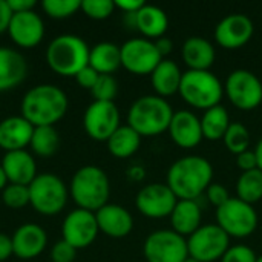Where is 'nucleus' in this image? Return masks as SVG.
<instances>
[{"instance_id": "9d476101", "label": "nucleus", "mask_w": 262, "mask_h": 262, "mask_svg": "<svg viewBox=\"0 0 262 262\" xmlns=\"http://www.w3.org/2000/svg\"><path fill=\"white\" fill-rule=\"evenodd\" d=\"M224 92L239 111H253L262 103L261 80L249 69H236L229 74Z\"/></svg>"}, {"instance_id": "8fccbe9b", "label": "nucleus", "mask_w": 262, "mask_h": 262, "mask_svg": "<svg viewBox=\"0 0 262 262\" xmlns=\"http://www.w3.org/2000/svg\"><path fill=\"white\" fill-rule=\"evenodd\" d=\"M8 184H9L8 183V178H6V175H5V172H3V169L0 166V190H3Z\"/></svg>"}, {"instance_id": "a211bd4d", "label": "nucleus", "mask_w": 262, "mask_h": 262, "mask_svg": "<svg viewBox=\"0 0 262 262\" xmlns=\"http://www.w3.org/2000/svg\"><path fill=\"white\" fill-rule=\"evenodd\" d=\"M172 141L181 149H193L203 141L201 120L192 111H177L167 129Z\"/></svg>"}, {"instance_id": "6e6552de", "label": "nucleus", "mask_w": 262, "mask_h": 262, "mask_svg": "<svg viewBox=\"0 0 262 262\" xmlns=\"http://www.w3.org/2000/svg\"><path fill=\"white\" fill-rule=\"evenodd\" d=\"M216 224L229 238H247L258 229V213L252 204L232 198L216 209Z\"/></svg>"}, {"instance_id": "5701e85b", "label": "nucleus", "mask_w": 262, "mask_h": 262, "mask_svg": "<svg viewBox=\"0 0 262 262\" xmlns=\"http://www.w3.org/2000/svg\"><path fill=\"white\" fill-rule=\"evenodd\" d=\"M181 57L189 71H210L216 52L213 45L204 37H189L181 48Z\"/></svg>"}, {"instance_id": "a19ab883", "label": "nucleus", "mask_w": 262, "mask_h": 262, "mask_svg": "<svg viewBox=\"0 0 262 262\" xmlns=\"http://www.w3.org/2000/svg\"><path fill=\"white\" fill-rule=\"evenodd\" d=\"M98 77H100V74H98L94 68H91V66L88 64L86 68H83V69L75 75V80H77V83H78L81 88L91 91V89L95 86Z\"/></svg>"}, {"instance_id": "4c0bfd02", "label": "nucleus", "mask_w": 262, "mask_h": 262, "mask_svg": "<svg viewBox=\"0 0 262 262\" xmlns=\"http://www.w3.org/2000/svg\"><path fill=\"white\" fill-rule=\"evenodd\" d=\"M258 256L249 246H230L221 262H256Z\"/></svg>"}, {"instance_id": "c03bdc74", "label": "nucleus", "mask_w": 262, "mask_h": 262, "mask_svg": "<svg viewBox=\"0 0 262 262\" xmlns=\"http://www.w3.org/2000/svg\"><path fill=\"white\" fill-rule=\"evenodd\" d=\"M8 6L11 8L12 14L15 12H26V11H34L35 8V0H6Z\"/></svg>"}, {"instance_id": "c756f323", "label": "nucleus", "mask_w": 262, "mask_h": 262, "mask_svg": "<svg viewBox=\"0 0 262 262\" xmlns=\"http://www.w3.org/2000/svg\"><path fill=\"white\" fill-rule=\"evenodd\" d=\"M106 143L109 152L115 158H129L138 152L141 146V137L129 124H126L120 126Z\"/></svg>"}, {"instance_id": "7c9ffc66", "label": "nucleus", "mask_w": 262, "mask_h": 262, "mask_svg": "<svg viewBox=\"0 0 262 262\" xmlns=\"http://www.w3.org/2000/svg\"><path fill=\"white\" fill-rule=\"evenodd\" d=\"M60 146V137L54 126H38L34 127L29 147L38 157H51L57 152Z\"/></svg>"}, {"instance_id": "cd10ccee", "label": "nucleus", "mask_w": 262, "mask_h": 262, "mask_svg": "<svg viewBox=\"0 0 262 262\" xmlns=\"http://www.w3.org/2000/svg\"><path fill=\"white\" fill-rule=\"evenodd\" d=\"M89 66L94 68L100 75H112L121 66V49L115 43L101 41L91 48Z\"/></svg>"}, {"instance_id": "473e14b6", "label": "nucleus", "mask_w": 262, "mask_h": 262, "mask_svg": "<svg viewBox=\"0 0 262 262\" xmlns=\"http://www.w3.org/2000/svg\"><path fill=\"white\" fill-rule=\"evenodd\" d=\"M226 147L235 154V155H239L246 150L250 149V132L249 129L243 124V123H232L230 127L227 129L224 138H223Z\"/></svg>"}, {"instance_id": "4468645a", "label": "nucleus", "mask_w": 262, "mask_h": 262, "mask_svg": "<svg viewBox=\"0 0 262 262\" xmlns=\"http://www.w3.org/2000/svg\"><path fill=\"white\" fill-rule=\"evenodd\" d=\"M177 203L178 198L175 196V193L170 190L167 184L163 183H154L144 186L143 189H140L135 198V206L138 212L154 220L170 216Z\"/></svg>"}, {"instance_id": "39448f33", "label": "nucleus", "mask_w": 262, "mask_h": 262, "mask_svg": "<svg viewBox=\"0 0 262 262\" xmlns=\"http://www.w3.org/2000/svg\"><path fill=\"white\" fill-rule=\"evenodd\" d=\"M91 48L75 34H63L55 37L46 49V61L49 68L61 77H75L89 64Z\"/></svg>"}, {"instance_id": "58836bf2", "label": "nucleus", "mask_w": 262, "mask_h": 262, "mask_svg": "<svg viewBox=\"0 0 262 262\" xmlns=\"http://www.w3.org/2000/svg\"><path fill=\"white\" fill-rule=\"evenodd\" d=\"M75 255H77V250L71 244H68L64 239L55 243L51 250V258L54 262H72L75 259Z\"/></svg>"}, {"instance_id": "49530a36", "label": "nucleus", "mask_w": 262, "mask_h": 262, "mask_svg": "<svg viewBox=\"0 0 262 262\" xmlns=\"http://www.w3.org/2000/svg\"><path fill=\"white\" fill-rule=\"evenodd\" d=\"M11 17H12V11L8 6V2L6 0H0V34L8 31Z\"/></svg>"}, {"instance_id": "f257e3e1", "label": "nucleus", "mask_w": 262, "mask_h": 262, "mask_svg": "<svg viewBox=\"0 0 262 262\" xmlns=\"http://www.w3.org/2000/svg\"><path fill=\"white\" fill-rule=\"evenodd\" d=\"M213 183V167L200 155H187L177 160L169 172L166 184L178 200L196 201Z\"/></svg>"}, {"instance_id": "1a4fd4ad", "label": "nucleus", "mask_w": 262, "mask_h": 262, "mask_svg": "<svg viewBox=\"0 0 262 262\" xmlns=\"http://www.w3.org/2000/svg\"><path fill=\"white\" fill-rule=\"evenodd\" d=\"M229 247L230 238L218 224L201 226L187 238L189 256L198 262L221 261Z\"/></svg>"}, {"instance_id": "79ce46f5", "label": "nucleus", "mask_w": 262, "mask_h": 262, "mask_svg": "<svg viewBox=\"0 0 262 262\" xmlns=\"http://www.w3.org/2000/svg\"><path fill=\"white\" fill-rule=\"evenodd\" d=\"M236 166L243 170V172H249L253 169H258V160H256V154L255 150H246L239 155H236Z\"/></svg>"}, {"instance_id": "dca6fc26", "label": "nucleus", "mask_w": 262, "mask_h": 262, "mask_svg": "<svg viewBox=\"0 0 262 262\" xmlns=\"http://www.w3.org/2000/svg\"><path fill=\"white\" fill-rule=\"evenodd\" d=\"M255 32V25L246 14L226 15L215 28V40L224 49H239L246 46Z\"/></svg>"}, {"instance_id": "aec40b11", "label": "nucleus", "mask_w": 262, "mask_h": 262, "mask_svg": "<svg viewBox=\"0 0 262 262\" xmlns=\"http://www.w3.org/2000/svg\"><path fill=\"white\" fill-rule=\"evenodd\" d=\"M2 169L9 184L29 186L37 177V164L34 157L28 150L6 152L2 160Z\"/></svg>"}, {"instance_id": "423d86ee", "label": "nucleus", "mask_w": 262, "mask_h": 262, "mask_svg": "<svg viewBox=\"0 0 262 262\" xmlns=\"http://www.w3.org/2000/svg\"><path fill=\"white\" fill-rule=\"evenodd\" d=\"M178 94L195 109L207 111L221 103L224 97V84L210 71H186L183 72Z\"/></svg>"}, {"instance_id": "2f4dec72", "label": "nucleus", "mask_w": 262, "mask_h": 262, "mask_svg": "<svg viewBox=\"0 0 262 262\" xmlns=\"http://www.w3.org/2000/svg\"><path fill=\"white\" fill-rule=\"evenodd\" d=\"M236 195L239 200L255 204L262 200V170L253 169L243 172L236 181Z\"/></svg>"}, {"instance_id": "f8f14e48", "label": "nucleus", "mask_w": 262, "mask_h": 262, "mask_svg": "<svg viewBox=\"0 0 262 262\" xmlns=\"http://www.w3.org/2000/svg\"><path fill=\"white\" fill-rule=\"evenodd\" d=\"M120 49L121 66L134 75H150L163 60L155 41L149 38H130Z\"/></svg>"}, {"instance_id": "6ab92c4d", "label": "nucleus", "mask_w": 262, "mask_h": 262, "mask_svg": "<svg viewBox=\"0 0 262 262\" xmlns=\"http://www.w3.org/2000/svg\"><path fill=\"white\" fill-rule=\"evenodd\" d=\"M98 230L109 238H124L134 229V218L127 209L120 204H106L95 212Z\"/></svg>"}, {"instance_id": "7ed1b4c3", "label": "nucleus", "mask_w": 262, "mask_h": 262, "mask_svg": "<svg viewBox=\"0 0 262 262\" xmlns=\"http://www.w3.org/2000/svg\"><path fill=\"white\" fill-rule=\"evenodd\" d=\"M170 103L158 95H144L135 100L127 112V124L140 137L161 135L169 129L173 117Z\"/></svg>"}, {"instance_id": "c9c22d12", "label": "nucleus", "mask_w": 262, "mask_h": 262, "mask_svg": "<svg viewBox=\"0 0 262 262\" xmlns=\"http://www.w3.org/2000/svg\"><path fill=\"white\" fill-rule=\"evenodd\" d=\"M95 101H114V98L118 94V83L114 78V75L101 74L95 83V86L91 89Z\"/></svg>"}, {"instance_id": "f03ea898", "label": "nucleus", "mask_w": 262, "mask_h": 262, "mask_svg": "<svg viewBox=\"0 0 262 262\" xmlns=\"http://www.w3.org/2000/svg\"><path fill=\"white\" fill-rule=\"evenodd\" d=\"M20 107L21 117L34 127L54 126L68 111V97L58 86L38 84L25 94Z\"/></svg>"}, {"instance_id": "0eeeda50", "label": "nucleus", "mask_w": 262, "mask_h": 262, "mask_svg": "<svg viewBox=\"0 0 262 262\" xmlns=\"http://www.w3.org/2000/svg\"><path fill=\"white\" fill-rule=\"evenodd\" d=\"M29 187V204L41 215H57L68 201V189L63 180L54 173H40Z\"/></svg>"}, {"instance_id": "ddd939ff", "label": "nucleus", "mask_w": 262, "mask_h": 262, "mask_svg": "<svg viewBox=\"0 0 262 262\" xmlns=\"http://www.w3.org/2000/svg\"><path fill=\"white\" fill-rule=\"evenodd\" d=\"M83 126L86 134L95 141H107L121 126L120 111L114 101H92L84 115Z\"/></svg>"}, {"instance_id": "20e7f679", "label": "nucleus", "mask_w": 262, "mask_h": 262, "mask_svg": "<svg viewBox=\"0 0 262 262\" xmlns=\"http://www.w3.org/2000/svg\"><path fill=\"white\" fill-rule=\"evenodd\" d=\"M69 192L78 209L95 213L107 204L111 183L103 169L97 166H83L74 173Z\"/></svg>"}, {"instance_id": "de8ad7c7", "label": "nucleus", "mask_w": 262, "mask_h": 262, "mask_svg": "<svg viewBox=\"0 0 262 262\" xmlns=\"http://www.w3.org/2000/svg\"><path fill=\"white\" fill-rule=\"evenodd\" d=\"M155 46H157L160 55L164 58L166 55H169V54L172 52V49H173V41H172L169 37L164 35V37H160V38L155 40Z\"/></svg>"}, {"instance_id": "72a5a7b5", "label": "nucleus", "mask_w": 262, "mask_h": 262, "mask_svg": "<svg viewBox=\"0 0 262 262\" xmlns=\"http://www.w3.org/2000/svg\"><path fill=\"white\" fill-rule=\"evenodd\" d=\"M41 8L52 18H66L81 9V0H43Z\"/></svg>"}, {"instance_id": "4be33fe9", "label": "nucleus", "mask_w": 262, "mask_h": 262, "mask_svg": "<svg viewBox=\"0 0 262 262\" xmlns=\"http://www.w3.org/2000/svg\"><path fill=\"white\" fill-rule=\"evenodd\" d=\"M34 126L21 115L8 117L0 121V147L6 152L23 150L31 143Z\"/></svg>"}, {"instance_id": "bb28decb", "label": "nucleus", "mask_w": 262, "mask_h": 262, "mask_svg": "<svg viewBox=\"0 0 262 262\" xmlns=\"http://www.w3.org/2000/svg\"><path fill=\"white\" fill-rule=\"evenodd\" d=\"M135 25L137 29L144 35V38H160L164 37L167 28H169V18L167 14L155 5H147L135 12Z\"/></svg>"}, {"instance_id": "393cba45", "label": "nucleus", "mask_w": 262, "mask_h": 262, "mask_svg": "<svg viewBox=\"0 0 262 262\" xmlns=\"http://www.w3.org/2000/svg\"><path fill=\"white\" fill-rule=\"evenodd\" d=\"M169 218H170L172 230L184 238H189L203 226L201 207L196 201L192 200H178Z\"/></svg>"}, {"instance_id": "c85d7f7f", "label": "nucleus", "mask_w": 262, "mask_h": 262, "mask_svg": "<svg viewBox=\"0 0 262 262\" xmlns=\"http://www.w3.org/2000/svg\"><path fill=\"white\" fill-rule=\"evenodd\" d=\"M200 120H201L203 137L206 140H209V141L223 140L226 132H227V129L232 124L229 112L221 104L204 111V114H203V117Z\"/></svg>"}, {"instance_id": "37998d69", "label": "nucleus", "mask_w": 262, "mask_h": 262, "mask_svg": "<svg viewBox=\"0 0 262 262\" xmlns=\"http://www.w3.org/2000/svg\"><path fill=\"white\" fill-rule=\"evenodd\" d=\"M115 8L121 9L124 14H135L144 6L143 0H114Z\"/></svg>"}, {"instance_id": "3c124183", "label": "nucleus", "mask_w": 262, "mask_h": 262, "mask_svg": "<svg viewBox=\"0 0 262 262\" xmlns=\"http://www.w3.org/2000/svg\"><path fill=\"white\" fill-rule=\"evenodd\" d=\"M183 262H198L196 261V259H193V258H190V256H189V258H186V259H184V261Z\"/></svg>"}, {"instance_id": "a18cd8bd", "label": "nucleus", "mask_w": 262, "mask_h": 262, "mask_svg": "<svg viewBox=\"0 0 262 262\" xmlns=\"http://www.w3.org/2000/svg\"><path fill=\"white\" fill-rule=\"evenodd\" d=\"M11 255H14L12 239L8 235L0 233V262L6 261L8 258H11Z\"/></svg>"}, {"instance_id": "412c9836", "label": "nucleus", "mask_w": 262, "mask_h": 262, "mask_svg": "<svg viewBox=\"0 0 262 262\" xmlns=\"http://www.w3.org/2000/svg\"><path fill=\"white\" fill-rule=\"evenodd\" d=\"M11 239H12L14 255L20 259H32L38 256L48 244L46 232L37 224L20 226L14 232Z\"/></svg>"}, {"instance_id": "b1692460", "label": "nucleus", "mask_w": 262, "mask_h": 262, "mask_svg": "<svg viewBox=\"0 0 262 262\" xmlns=\"http://www.w3.org/2000/svg\"><path fill=\"white\" fill-rule=\"evenodd\" d=\"M28 74L25 57L11 48L0 46V92L17 88Z\"/></svg>"}, {"instance_id": "f704fd0d", "label": "nucleus", "mask_w": 262, "mask_h": 262, "mask_svg": "<svg viewBox=\"0 0 262 262\" xmlns=\"http://www.w3.org/2000/svg\"><path fill=\"white\" fill-rule=\"evenodd\" d=\"M2 200L9 209H23L29 204V187L21 184H8L2 190Z\"/></svg>"}, {"instance_id": "ea45409f", "label": "nucleus", "mask_w": 262, "mask_h": 262, "mask_svg": "<svg viewBox=\"0 0 262 262\" xmlns=\"http://www.w3.org/2000/svg\"><path fill=\"white\" fill-rule=\"evenodd\" d=\"M206 195H207V200L218 209L221 207L224 203H227L230 200V195H229V190L220 184V183H212L207 190H206Z\"/></svg>"}, {"instance_id": "e433bc0d", "label": "nucleus", "mask_w": 262, "mask_h": 262, "mask_svg": "<svg viewBox=\"0 0 262 262\" xmlns=\"http://www.w3.org/2000/svg\"><path fill=\"white\" fill-rule=\"evenodd\" d=\"M114 9V0H81V11L94 20H104L111 17Z\"/></svg>"}, {"instance_id": "a878e982", "label": "nucleus", "mask_w": 262, "mask_h": 262, "mask_svg": "<svg viewBox=\"0 0 262 262\" xmlns=\"http://www.w3.org/2000/svg\"><path fill=\"white\" fill-rule=\"evenodd\" d=\"M181 78H183V72L180 66L169 58H163L160 64L155 68V71L150 74L152 86L157 95L163 98L178 94Z\"/></svg>"}, {"instance_id": "9b49d317", "label": "nucleus", "mask_w": 262, "mask_h": 262, "mask_svg": "<svg viewBox=\"0 0 262 262\" xmlns=\"http://www.w3.org/2000/svg\"><path fill=\"white\" fill-rule=\"evenodd\" d=\"M147 262H183L189 258L187 238L170 230H157L150 233L143 246Z\"/></svg>"}, {"instance_id": "2eb2a0df", "label": "nucleus", "mask_w": 262, "mask_h": 262, "mask_svg": "<svg viewBox=\"0 0 262 262\" xmlns=\"http://www.w3.org/2000/svg\"><path fill=\"white\" fill-rule=\"evenodd\" d=\"M61 232L63 239L75 250L89 247L100 232L95 213L84 209H75L69 212L63 221Z\"/></svg>"}, {"instance_id": "603ef678", "label": "nucleus", "mask_w": 262, "mask_h": 262, "mask_svg": "<svg viewBox=\"0 0 262 262\" xmlns=\"http://www.w3.org/2000/svg\"><path fill=\"white\" fill-rule=\"evenodd\" d=\"M256 262H262V255H261V256H258V259H256Z\"/></svg>"}, {"instance_id": "f3484780", "label": "nucleus", "mask_w": 262, "mask_h": 262, "mask_svg": "<svg viewBox=\"0 0 262 262\" xmlns=\"http://www.w3.org/2000/svg\"><path fill=\"white\" fill-rule=\"evenodd\" d=\"M8 32L20 48H34L45 37V23L35 11L15 12L11 17Z\"/></svg>"}, {"instance_id": "09e8293b", "label": "nucleus", "mask_w": 262, "mask_h": 262, "mask_svg": "<svg viewBox=\"0 0 262 262\" xmlns=\"http://www.w3.org/2000/svg\"><path fill=\"white\" fill-rule=\"evenodd\" d=\"M255 154H256V160H258V169L262 170V138L258 141V144L255 147Z\"/></svg>"}]
</instances>
